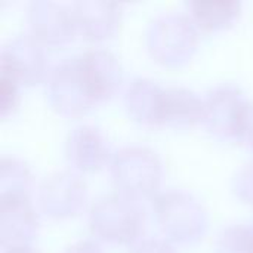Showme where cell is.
Here are the masks:
<instances>
[{"instance_id":"obj_1","label":"cell","mask_w":253,"mask_h":253,"mask_svg":"<svg viewBox=\"0 0 253 253\" xmlns=\"http://www.w3.org/2000/svg\"><path fill=\"white\" fill-rule=\"evenodd\" d=\"M120 82L117 59L104 49H87L59 62L47 84V95L56 110L76 114L108 98Z\"/></svg>"},{"instance_id":"obj_2","label":"cell","mask_w":253,"mask_h":253,"mask_svg":"<svg viewBox=\"0 0 253 253\" xmlns=\"http://www.w3.org/2000/svg\"><path fill=\"white\" fill-rule=\"evenodd\" d=\"M154 211L162 230L175 242L197 240L206 228V215L202 206L182 191L160 194L154 200Z\"/></svg>"},{"instance_id":"obj_3","label":"cell","mask_w":253,"mask_h":253,"mask_svg":"<svg viewBox=\"0 0 253 253\" xmlns=\"http://www.w3.org/2000/svg\"><path fill=\"white\" fill-rule=\"evenodd\" d=\"M89 222L102 239L126 243L139 234L144 215L136 203L123 196H104L93 203Z\"/></svg>"},{"instance_id":"obj_4","label":"cell","mask_w":253,"mask_h":253,"mask_svg":"<svg viewBox=\"0 0 253 253\" xmlns=\"http://www.w3.org/2000/svg\"><path fill=\"white\" fill-rule=\"evenodd\" d=\"M151 53L159 61L178 64L185 61L196 46V31L191 19L182 15L168 13L156 18L147 34Z\"/></svg>"},{"instance_id":"obj_5","label":"cell","mask_w":253,"mask_h":253,"mask_svg":"<svg viewBox=\"0 0 253 253\" xmlns=\"http://www.w3.org/2000/svg\"><path fill=\"white\" fill-rule=\"evenodd\" d=\"M111 172L116 184L129 194L147 196L159 182L160 165L147 148L126 147L116 153Z\"/></svg>"},{"instance_id":"obj_6","label":"cell","mask_w":253,"mask_h":253,"mask_svg":"<svg viewBox=\"0 0 253 253\" xmlns=\"http://www.w3.org/2000/svg\"><path fill=\"white\" fill-rule=\"evenodd\" d=\"M0 70L27 84L39 82L46 73V55L39 39L30 34L10 39L1 49Z\"/></svg>"},{"instance_id":"obj_7","label":"cell","mask_w":253,"mask_h":253,"mask_svg":"<svg viewBox=\"0 0 253 253\" xmlns=\"http://www.w3.org/2000/svg\"><path fill=\"white\" fill-rule=\"evenodd\" d=\"M246 101L239 87L233 84L216 86L205 99L202 120L218 136L236 139L240 114Z\"/></svg>"},{"instance_id":"obj_8","label":"cell","mask_w":253,"mask_h":253,"mask_svg":"<svg viewBox=\"0 0 253 253\" xmlns=\"http://www.w3.org/2000/svg\"><path fill=\"white\" fill-rule=\"evenodd\" d=\"M36 216L27 200V194H1L0 234L1 243L9 246L25 245L36 233Z\"/></svg>"},{"instance_id":"obj_9","label":"cell","mask_w":253,"mask_h":253,"mask_svg":"<svg viewBox=\"0 0 253 253\" xmlns=\"http://www.w3.org/2000/svg\"><path fill=\"white\" fill-rule=\"evenodd\" d=\"M84 199V185L74 175L61 172L44 179L40 187V205L46 215H74Z\"/></svg>"},{"instance_id":"obj_10","label":"cell","mask_w":253,"mask_h":253,"mask_svg":"<svg viewBox=\"0 0 253 253\" xmlns=\"http://www.w3.org/2000/svg\"><path fill=\"white\" fill-rule=\"evenodd\" d=\"M33 36L49 43H62L73 37L76 19L73 9L53 1H33L28 7Z\"/></svg>"},{"instance_id":"obj_11","label":"cell","mask_w":253,"mask_h":253,"mask_svg":"<svg viewBox=\"0 0 253 253\" xmlns=\"http://www.w3.org/2000/svg\"><path fill=\"white\" fill-rule=\"evenodd\" d=\"M68 162L80 170L98 169L107 159V145L101 132L92 126H77L65 141Z\"/></svg>"},{"instance_id":"obj_12","label":"cell","mask_w":253,"mask_h":253,"mask_svg":"<svg viewBox=\"0 0 253 253\" xmlns=\"http://www.w3.org/2000/svg\"><path fill=\"white\" fill-rule=\"evenodd\" d=\"M76 27L89 39L113 33L120 18V4L111 1H77L73 4Z\"/></svg>"},{"instance_id":"obj_13","label":"cell","mask_w":253,"mask_h":253,"mask_svg":"<svg viewBox=\"0 0 253 253\" xmlns=\"http://www.w3.org/2000/svg\"><path fill=\"white\" fill-rule=\"evenodd\" d=\"M205 101L190 89L166 87L162 95V125L188 126L203 119Z\"/></svg>"},{"instance_id":"obj_14","label":"cell","mask_w":253,"mask_h":253,"mask_svg":"<svg viewBox=\"0 0 253 253\" xmlns=\"http://www.w3.org/2000/svg\"><path fill=\"white\" fill-rule=\"evenodd\" d=\"M163 89L148 79H135L126 90V107L135 120L145 125H162Z\"/></svg>"},{"instance_id":"obj_15","label":"cell","mask_w":253,"mask_h":253,"mask_svg":"<svg viewBox=\"0 0 253 253\" xmlns=\"http://www.w3.org/2000/svg\"><path fill=\"white\" fill-rule=\"evenodd\" d=\"M193 19L203 28L218 30L228 25L240 10V3L234 0L222 1H190Z\"/></svg>"},{"instance_id":"obj_16","label":"cell","mask_w":253,"mask_h":253,"mask_svg":"<svg viewBox=\"0 0 253 253\" xmlns=\"http://www.w3.org/2000/svg\"><path fill=\"white\" fill-rule=\"evenodd\" d=\"M216 253H253L251 225H230L221 231L216 240Z\"/></svg>"},{"instance_id":"obj_17","label":"cell","mask_w":253,"mask_h":253,"mask_svg":"<svg viewBox=\"0 0 253 253\" xmlns=\"http://www.w3.org/2000/svg\"><path fill=\"white\" fill-rule=\"evenodd\" d=\"M9 178H12L10 179L12 185L7 190L1 191V194H6V193L25 194V188L30 184V172H28L27 166L16 159L3 157L1 163H0V179H9ZM10 181L0 182L1 188L7 187L10 184Z\"/></svg>"},{"instance_id":"obj_18","label":"cell","mask_w":253,"mask_h":253,"mask_svg":"<svg viewBox=\"0 0 253 253\" xmlns=\"http://www.w3.org/2000/svg\"><path fill=\"white\" fill-rule=\"evenodd\" d=\"M18 80L7 71L0 70V114L6 116L18 101Z\"/></svg>"},{"instance_id":"obj_19","label":"cell","mask_w":253,"mask_h":253,"mask_svg":"<svg viewBox=\"0 0 253 253\" xmlns=\"http://www.w3.org/2000/svg\"><path fill=\"white\" fill-rule=\"evenodd\" d=\"M233 188L236 194L253 205V160L243 165L233 179Z\"/></svg>"},{"instance_id":"obj_20","label":"cell","mask_w":253,"mask_h":253,"mask_svg":"<svg viewBox=\"0 0 253 253\" xmlns=\"http://www.w3.org/2000/svg\"><path fill=\"white\" fill-rule=\"evenodd\" d=\"M132 253H173L172 249L160 240H145L141 242Z\"/></svg>"},{"instance_id":"obj_21","label":"cell","mask_w":253,"mask_h":253,"mask_svg":"<svg viewBox=\"0 0 253 253\" xmlns=\"http://www.w3.org/2000/svg\"><path fill=\"white\" fill-rule=\"evenodd\" d=\"M64 253H101V251L96 243L84 240V242H77L73 246L67 248V251Z\"/></svg>"},{"instance_id":"obj_22","label":"cell","mask_w":253,"mask_h":253,"mask_svg":"<svg viewBox=\"0 0 253 253\" xmlns=\"http://www.w3.org/2000/svg\"><path fill=\"white\" fill-rule=\"evenodd\" d=\"M4 253H36L31 248H28L27 245H22V246H9Z\"/></svg>"},{"instance_id":"obj_23","label":"cell","mask_w":253,"mask_h":253,"mask_svg":"<svg viewBox=\"0 0 253 253\" xmlns=\"http://www.w3.org/2000/svg\"><path fill=\"white\" fill-rule=\"evenodd\" d=\"M251 230H252V234H253V224H252V225H251Z\"/></svg>"}]
</instances>
